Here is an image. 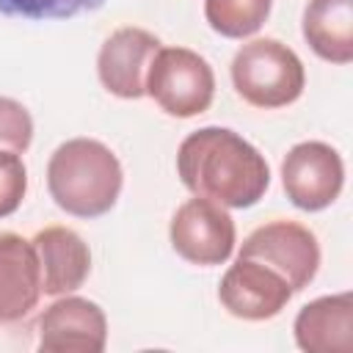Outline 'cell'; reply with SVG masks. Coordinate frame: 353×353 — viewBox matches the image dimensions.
<instances>
[{"label":"cell","instance_id":"3957f363","mask_svg":"<svg viewBox=\"0 0 353 353\" xmlns=\"http://www.w3.org/2000/svg\"><path fill=\"white\" fill-rule=\"evenodd\" d=\"M232 85L237 97L259 110L287 108L301 99L306 88L303 61L279 39H251L245 41L229 66Z\"/></svg>","mask_w":353,"mask_h":353},{"label":"cell","instance_id":"8fae6325","mask_svg":"<svg viewBox=\"0 0 353 353\" xmlns=\"http://www.w3.org/2000/svg\"><path fill=\"white\" fill-rule=\"evenodd\" d=\"M41 298L39 256L30 240L0 232V325L25 320Z\"/></svg>","mask_w":353,"mask_h":353},{"label":"cell","instance_id":"e0dca14e","mask_svg":"<svg viewBox=\"0 0 353 353\" xmlns=\"http://www.w3.org/2000/svg\"><path fill=\"white\" fill-rule=\"evenodd\" d=\"M30 143H33L30 110L11 97H0V149L25 154Z\"/></svg>","mask_w":353,"mask_h":353},{"label":"cell","instance_id":"4fadbf2b","mask_svg":"<svg viewBox=\"0 0 353 353\" xmlns=\"http://www.w3.org/2000/svg\"><path fill=\"white\" fill-rule=\"evenodd\" d=\"M295 345L306 353H350L353 350V295H323L301 306L292 323Z\"/></svg>","mask_w":353,"mask_h":353},{"label":"cell","instance_id":"ba28073f","mask_svg":"<svg viewBox=\"0 0 353 353\" xmlns=\"http://www.w3.org/2000/svg\"><path fill=\"white\" fill-rule=\"evenodd\" d=\"M105 345L108 317L88 298L58 295L36 320V347L41 353H102Z\"/></svg>","mask_w":353,"mask_h":353},{"label":"cell","instance_id":"7a4b0ae2","mask_svg":"<svg viewBox=\"0 0 353 353\" xmlns=\"http://www.w3.org/2000/svg\"><path fill=\"white\" fill-rule=\"evenodd\" d=\"M124 171L110 146L97 138L63 141L47 163L50 199L74 218H99L121 196Z\"/></svg>","mask_w":353,"mask_h":353},{"label":"cell","instance_id":"9c48e42d","mask_svg":"<svg viewBox=\"0 0 353 353\" xmlns=\"http://www.w3.org/2000/svg\"><path fill=\"white\" fill-rule=\"evenodd\" d=\"M292 295V287L273 268L251 256H237L218 284L221 306L232 317L248 323H262L281 314Z\"/></svg>","mask_w":353,"mask_h":353},{"label":"cell","instance_id":"9a60e30c","mask_svg":"<svg viewBox=\"0 0 353 353\" xmlns=\"http://www.w3.org/2000/svg\"><path fill=\"white\" fill-rule=\"evenodd\" d=\"M273 0H204L207 25L223 39H248L270 17Z\"/></svg>","mask_w":353,"mask_h":353},{"label":"cell","instance_id":"277c9868","mask_svg":"<svg viewBox=\"0 0 353 353\" xmlns=\"http://www.w3.org/2000/svg\"><path fill=\"white\" fill-rule=\"evenodd\" d=\"M146 97H152L165 116H201L215 97L212 66L190 47H160L146 74Z\"/></svg>","mask_w":353,"mask_h":353},{"label":"cell","instance_id":"5b68a950","mask_svg":"<svg viewBox=\"0 0 353 353\" xmlns=\"http://www.w3.org/2000/svg\"><path fill=\"white\" fill-rule=\"evenodd\" d=\"M237 256H251L265 262L292 287V292L306 290L320 270L317 234L309 226L287 218H276L256 226L243 240Z\"/></svg>","mask_w":353,"mask_h":353},{"label":"cell","instance_id":"2e32d148","mask_svg":"<svg viewBox=\"0 0 353 353\" xmlns=\"http://www.w3.org/2000/svg\"><path fill=\"white\" fill-rule=\"evenodd\" d=\"M102 6L105 0H0V14L44 22V19H72L77 14L97 11Z\"/></svg>","mask_w":353,"mask_h":353},{"label":"cell","instance_id":"30bf717a","mask_svg":"<svg viewBox=\"0 0 353 353\" xmlns=\"http://www.w3.org/2000/svg\"><path fill=\"white\" fill-rule=\"evenodd\" d=\"M163 41L135 25L113 30L97 55V74L108 94L119 99L146 97V74Z\"/></svg>","mask_w":353,"mask_h":353},{"label":"cell","instance_id":"5bb4252c","mask_svg":"<svg viewBox=\"0 0 353 353\" xmlns=\"http://www.w3.org/2000/svg\"><path fill=\"white\" fill-rule=\"evenodd\" d=\"M301 33L312 52L328 63L353 61V0H309Z\"/></svg>","mask_w":353,"mask_h":353},{"label":"cell","instance_id":"ac0fdd59","mask_svg":"<svg viewBox=\"0 0 353 353\" xmlns=\"http://www.w3.org/2000/svg\"><path fill=\"white\" fill-rule=\"evenodd\" d=\"M28 193V168L22 154L0 149V218L14 215Z\"/></svg>","mask_w":353,"mask_h":353},{"label":"cell","instance_id":"52a82bcc","mask_svg":"<svg viewBox=\"0 0 353 353\" xmlns=\"http://www.w3.org/2000/svg\"><path fill=\"white\" fill-rule=\"evenodd\" d=\"M281 188L292 207L320 212L331 207L345 188L342 154L325 141H301L281 160Z\"/></svg>","mask_w":353,"mask_h":353},{"label":"cell","instance_id":"6da1fadb","mask_svg":"<svg viewBox=\"0 0 353 353\" xmlns=\"http://www.w3.org/2000/svg\"><path fill=\"white\" fill-rule=\"evenodd\" d=\"M176 174L193 196L226 210L254 207L270 188L265 154L229 127L193 130L176 149Z\"/></svg>","mask_w":353,"mask_h":353},{"label":"cell","instance_id":"8992f818","mask_svg":"<svg viewBox=\"0 0 353 353\" xmlns=\"http://www.w3.org/2000/svg\"><path fill=\"white\" fill-rule=\"evenodd\" d=\"M168 240L176 256L199 268L223 265L237 243V229L223 204L193 196L176 207L168 223Z\"/></svg>","mask_w":353,"mask_h":353},{"label":"cell","instance_id":"7c38bea8","mask_svg":"<svg viewBox=\"0 0 353 353\" xmlns=\"http://www.w3.org/2000/svg\"><path fill=\"white\" fill-rule=\"evenodd\" d=\"M33 248L39 256L41 292L44 295H69L83 287L91 273L88 243L69 226H44L33 234Z\"/></svg>","mask_w":353,"mask_h":353}]
</instances>
